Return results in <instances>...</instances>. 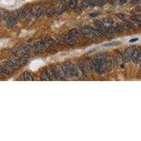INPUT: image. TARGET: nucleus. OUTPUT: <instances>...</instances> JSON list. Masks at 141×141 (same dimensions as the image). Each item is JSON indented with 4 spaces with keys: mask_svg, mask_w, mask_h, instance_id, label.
<instances>
[{
    "mask_svg": "<svg viewBox=\"0 0 141 141\" xmlns=\"http://www.w3.org/2000/svg\"><path fill=\"white\" fill-rule=\"evenodd\" d=\"M16 23V18H15L14 16H11L9 18V20H8V25L9 26H13Z\"/></svg>",
    "mask_w": 141,
    "mask_h": 141,
    "instance_id": "1",
    "label": "nucleus"
},
{
    "mask_svg": "<svg viewBox=\"0 0 141 141\" xmlns=\"http://www.w3.org/2000/svg\"><path fill=\"white\" fill-rule=\"evenodd\" d=\"M139 52H140V49H138V50H136L133 52V60L134 61H136L138 60Z\"/></svg>",
    "mask_w": 141,
    "mask_h": 141,
    "instance_id": "2",
    "label": "nucleus"
},
{
    "mask_svg": "<svg viewBox=\"0 0 141 141\" xmlns=\"http://www.w3.org/2000/svg\"><path fill=\"white\" fill-rule=\"evenodd\" d=\"M119 44H121L120 42H111V43L104 44H103V46L104 47H112V46H116Z\"/></svg>",
    "mask_w": 141,
    "mask_h": 141,
    "instance_id": "3",
    "label": "nucleus"
},
{
    "mask_svg": "<svg viewBox=\"0 0 141 141\" xmlns=\"http://www.w3.org/2000/svg\"><path fill=\"white\" fill-rule=\"evenodd\" d=\"M138 40V38H133V39H131L129 40V42H131V43H133V42H136V41Z\"/></svg>",
    "mask_w": 141,
    "mask_h": 141,
    "instance_id": "4",
    "label": "nucleus"
},
{
    "mask_svg": "<svg viewBox=\"0 0 141 141\" xmlns=\"http://www.w3.org/2000/svg\"><path fill=\"white\" fill-rule=\"evenodd\" d=\"M98 15V14H97V13H95V14L94 13V14H91L90 16L91 17H95V16H97Z\"/></svg>",
    "mask_w": 141,
    "mask_h": 141,
    "instance_id": "5",
    "label": "nucleus"
},
{
    "mask_svg": "<svg viewBox=\"0 0 141 141\" xmlns=\"http://www.w3.org/2000/svg\"><path fill=\"white\" fill-rule=\"evenodd\" d=\"M127 0H121V2H120V4H123L126 3V2Z\"/></svg>",
    "mask_w": 141,
    "mask_h": 141,
    "instance_id": "6",
    "label": "nucleus"
},
{
    "mask_svg": "<svg viewBox=\"0 0 141 141\" xmlns=\"http://www.w3.org/2000/svg\"><path fill=\"white\" fill-rule=\"evenodd\" d=\"M0 15H1V14H0Z\"/></svg>",
    "mask_w": 141,
    "mask_h": 141,
    "instance_id": "7",
    "label": "nucleus"
}]
</instances>
